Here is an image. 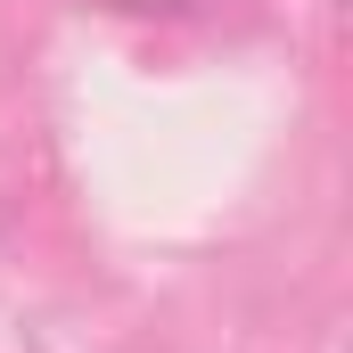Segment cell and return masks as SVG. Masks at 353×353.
Wrapping results in <instances>:
<instances>
[{"label":"cell","mask_w":353,"mask_h":353,"mask_svg":"<svg viewBox=\"0 0 353 353\" xmlns=\"http://www.w3.org/2000/svg\"><path fill=\"white\" fill-rule=\"evenodd\" d=\"M99 8H123V17H197L205 0H99Z\"/></svg>","instance_id":"cell-1"}]
</instances>
